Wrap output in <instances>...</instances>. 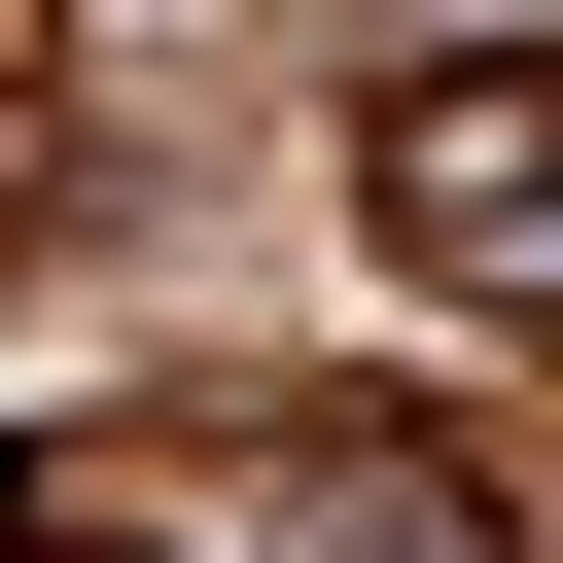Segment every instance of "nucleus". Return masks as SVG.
I'll return each instance as SVG.
<instances>
[{
	"instance_id": "obj_1",
	"label": "nucleus",
	"mask_w": 563,
	"mask_h": 563,
	"mask_svg": "<svg viewBox=\"0 0 563 563\" xmlns=\"http://www.w3.org/2000/svg\"><path fill=\"white\" fill-rule=\"evenodd\" d=\"M387 211H422L457 282H528V317H563V141H528V106H422V141H387Z\"/></svg>"
}]
</instances>
